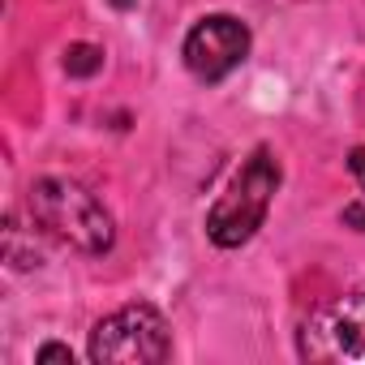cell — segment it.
<instances>
[{
    "label": "cell",
    "mask_w": 365,
    "mask_h": 365,
    "mask_svg": "<svg viewBox=\"0 0 365 365\" xmlns=\"http://www.w3.org/2000/svg\"><path fill=\"white\" fill-rule=\"evenodd\" d=\"M26 211H31V224L43 237H52V241H61L78 254H91V258L108 254L112 241H116V224H112L108 207L69 176L35 180L31 194H26Z\"/></svg>",
    "instance_id": "6da1fadb"
},
{
    "label": "cell",
    "mask_w": 365,
    "mask_h": 365,
    "mask_svg": "<svg viewBox=\"0 0 365 365\" xmlns=\"http://www.w3.org/2000/svg\"><path fill=\"white\" fill-rule=\"evenodd\" d=\"M275 190H279V159L271 155V146H258L232 176V185L220 194V202L207 211V237L220 250H241L245 241H254V232L267 224Z\"/></svg>",
    "instance_id": "7a4b0ae2"
},
{
    "label": "cell",
    "mask_w": 365,
    "mask_h": 365,
    "mask_svg": "<svg viewBox=\"0 0 365 365\" xmlns=\"http://www.w3.org/2000/svg\"><path fill=\"white\" fill-rule=\"evenodd\" d=\"M172 356V331L155 305H125L91 331V361L155 365Z\"/></svg>",
    "instance_id": "3957f363"
},
{
    "label": "cell",
    "mask_w": 365,
    "mask_h": 365,
    "mask_svg": "<svg viewBox=\"0 0 365 365\" xmlns=\"http://www.w3.org/2000/svg\"><path fill=\"white\" fill-rule=\"evenodd\" d=\"M180 56H185V69L198 82H224L250 56V26L241 18H232V14H207L185 35Z\"/></svg>",
    "instance_id": "277c9868"
},
{
    "label": "cell",
    "mask_w": 365,
    "mask_h": 365,
    "mask_svg": "<svg viewBox=\"0 0 365 365\" xmlns=\"http://www.w3.org/2000/svg\"><path fill=\"white\" fill-rule=\"evenodd\" d=\"M301 352L318 361H352L365 365V292L339 297L322 314L309 318L301 335Z\"/></svg>",
    "instance_id": "5b68a950"
},
{
    "label": "cell",
    "mask_w": 365,
    "mask_h": 365,
    "mask_svg": "<svg viewBox=\"0 0 365 365\" xmlns=\"http://www.w3.org/2000/svg\"><path fill=\"white\" fill-rule=\"evenodd\" d=\"M99 65H103V52H99V48H91V43H78V48H69V52H65V69H69V73H78V78L95 73Z\"/></svg>",
    "instance_id": "8992f818"
},
{
    "label": "cell",
    "mask_w": 365,
    "mask_h": 365,
    "mask_svg": "<svg viewBox=\"0 0 365 365\" xmlns=\"http://www.w3.org/2000/svg\"><path fill=\"white\" fill-rule=\"evenodd\" d=\"M348 168H352V176H356V185L365 190V146H356V150L348 155Z\"/></svg>",
    "instance_id": "52a82bcc"
},
{
    "label": "cell",
    "mask_w": 365,
    "mask_h": 365,
    "mask_svg": "<svg viewBox=\"0 0 365 365\" xmlns=\"http://www.w3.org/2000/svg\"><path fill=\"white\" fill-rule=\"evenodd\" d=\"M35 356H39V361H73V352H69V348H61V344H43Z\"/></svg>",
    "instance_id": "ba28073f"
},
{
    "label": "cell",
    "mask_w": 365,
    "mask_h": 365,
    "mask_svg": "<svg viewBox=\"0 0 365 365\" xmlns=\"http://www.w3.org/2000/svg\"><path fill=\"white\" fill-rule=\"evenodd\" d=\"M344 220H352V224H361V232H365V211H356V207H348V211H344Z\"/></svg>",
    "instance_id": "9c48e42d"
}]
</instances>
